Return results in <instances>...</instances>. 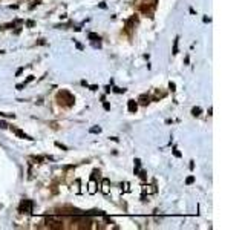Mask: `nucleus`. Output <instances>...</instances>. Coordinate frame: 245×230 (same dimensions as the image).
<instances>
[{"mask_svg": "<svg viewBox=\"0 0 245 230\" xmlns=\"http://www.w3.org/2000/svg\"><path fill=\"white\" fill-rule=\"evenodd\" d=\"M57 100H58V103L60 104H63V106H72L74 104V101H75V98H74V95L71 92H67V91H60L57 94Z\"/></svg>", "mask_w": 245, "mask_h": 230, "instance_id": "f257e3e1", "label": "nucleus"}, {"mask_svg": "<svg viewBox=\"0 0 245 230\" xmlns=\"http://www.w3.org/2000/svg\"><path fill=\"white\" fill-rule=\"evenodd\" d=\"M45 222L49 229H63V221L60 218H55V216H47Z\"/></svg>", "mask_w": 245, "mask_h": 230, "instance_id": "f03ea898", "label": "nucleus"}, {"mask_svg": "<svg viewBox=\"0 0 245 230\" xmlns=\"http://www.w3.org/2000/svg\"><path fill=\"white\" fill-rule=\"evenodd\" d=\"M22 213H31L32 212V202L28 201V199H25L22 204H20V209H18Z\"/></svg>", "mask_w": 245, "mask_h": 230, "instance_id": "7ed1b4c3", "label": "nucleus"}, {"mask_svg": "<svg viewBox=\"0 0 245 230\" xmlns=\"http://www.w3.org/2000/svg\"><path fill=\"white\" fill-rule=\"evenodd\" d=\"M139 103H141L142 106H147V104H149V97L146 95V94H142V95L139 97Z\"/></svg>", "mask_w": 245, "mask_h": 230, "instance_id": "20e7f679", "label": "nucleus"}, {"mask_svg": "<svg viewBox=\"0 0 245 230\" xmlns=\"http://www.w3.org/2000/svg\"><path fill=\"white\" fill-rule=\"evenodd\" d=\"M129 111L130 112H137V103L133 100H129Z\"/></svg>", "mask_w": 245, "mask_h": 230, "instance_id": "39448f33", "label": "nucleus"}, {"mask_svg": "<svg viewBox=\"0 0 245 230\" xmlns=\"http://www.w3.org/2000/svg\"><path fill=\"white\" fill-rule=\"evenodd\" d=\"M16 133L18 135V137H22V138H25V140H32V138H29V137H28V135H26V133H23L22 131H16Z\"/></svg>", "mask_w": 245, "mask_h": 230, "instance_id": "423d86ee", "label": "nucleus"}, {"mask_svg": "<svg viewBox=\"0 0 245 230\" xmlns=\"http://www.w3.org/2000/svg\"><path fill=\"white\" fill-rule=\"evenodd\" d=\"M107 187H109V181L104 180V182H103V192L104 193H107Z\"/></svg>", "mask_w": 245, "mask_h": 230, "instance_id": "0eeeda50", "label": "nucleus"}, {"mask_svg": "<svg viewBox=\"0 0 245 230\" xmlns=\"http://www.w3.org/2000/svg\"><path fill=\"white\" fill-rule=\"evenodd\" d=\"M192 112H193V115H199V112H201V109H199V107H195V109H193Z\"/></svg>", "mask_w": 245, "mask_h": 230, "instance_id": "6e6552de", "label": "nucleus"}, {"mask_svg": "<svg viewBox=\"0 0 245 230\" xmlns=\"http://www.w3.org/2000/svg\"><path fill=\"white\" fill-rule=\"evenodd\" d=\"M192 182H193V178H192V177H190V178L187 180V184H192Z\"/></svg>", "mask_w": 245, "mask_h": 230, "instance_id": "1a4fd4ad", "label": "nucleus"}]
</instances>
